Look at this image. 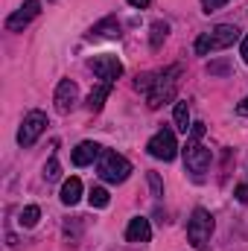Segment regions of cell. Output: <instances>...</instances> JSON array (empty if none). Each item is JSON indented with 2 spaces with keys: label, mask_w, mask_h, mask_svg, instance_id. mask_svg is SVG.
Listing matches in <instances>:
<instances>
[{
  "label": "cell",
  "mask_w": 248,
  "mask_h": 251,
  "mask_svg": "<svg viewBox=\"0 0 248 251\" xmlns=\"http://www.w3.org/2000/svg\"><path fill=\"white\" fill-rule=\"evenodd\" d=\"M181 76V67L175 64V67H167L164 73H158L155 79H152V85H149V91H146V102H149V108H161L164 102H170L173 97H175V91H178V79Z\"/></svg>",
  "instance_id": "cell-1"
},
{
  "label": "cell",
  "mask_w": 248,
  "mask_h": 251,
  "mask_svg": "<svg viewBox=\"0 0 248 251\" xmlns=\"http://www.w3.org/2000/svg\"><path fill=\"white\" fill-rule=\"evenodd\" d=\"M237 38H240V29H237L234 24H219L216 29H210V32H204V35L196 38V53H198V56H210V53H216V50L231 47Z\"/></svg>",
  "instance_id": "cell-2"
},
{
  "label": "cell",
  "mask_w": 248,
  "mask_h": 251,
  "mask_svg": "<svg viewBox=\"0 0 248 251\" xmlns=\"http://www.w3.org/2000/svg\"><path fill=\"white\" fill-rule=\"evenodd\" d=\"M210 237H213V216L204 207H196L190 222H187V240L193 243V249L204 251L207 243H210Z\"/></svg>",
  "instance_id": "cell-3"
},
{
  "label": "cell",
  "mask_w": 248,
  "mask_h": 251,
  "mask_svg": "<svg viewBox=\"0 0 248 251\" xmlns=\"http://www.w3.org/2000/svg\"><path fill=\"white\" fill-rule=\"evenodd\" d=\"M131 176V164L125 161L123 155L117 152H102L99 158V178L108 184H123L125 178Z\"/></svg>",
  "instance_id": "cell-4"
},
{
  "label": "cell",
  "mask_w": 248,
  "mask_h": 251,
  "mask_svg": "<svg viewBox=\"0 0 248 251\" xmlns=\"http://www.w3.org/2000/svg\"><path fill=\"white\" fill-rule=\"evenodd\" d=\"M149 155L158 158V161H173L178 155V143H175V131L173 128H161L149 143H146Z\"/></svg>",
  "instance_id": "cell-5"
},
{
  "label": "cell",
  "mask_w": 248,
  "mask_h": 251,
  "mask_svg": "<svg viewBox=\"0 0 248 251\" xmlns=\"http://www.w3.org/2000/svg\"><path fill=\"white\" fill-rule=\"evenodd\" d=\"M47 128V114L44 111H29L21 123V131H18V143L21 146H32Z\"/></svg>",
  "instance_id": "cell-6"
},
{
  "label": "cell",
  "mask_w": 248,
  "mask_h": 251,
  "mask_svg": "<svg viewBox=\"0 0 248 251\" xmlns=\"http://www.w3.org/2000/svg\"><path fill=\"white\" fill-rule=\"evenodd\" d=\"M184 164H187V170L198 178V176L207 173V167H210V149H204V146H198V143H187Z\"/></svg>",
  "instance_id": "cell-7"
},
{
  "label": "cell",
  "mask_w": 248,
  "mask_h": 251,
  "mask_svg": "<svg viewBox=\"0 0 248 251\" xmlns=\"http://www.w3.org/2000/svg\"><path fill=\"white\" fill-rule=\"evenodd\" d=\"M38 12H41V0H26L18 12H12V15L6 18V29H9V32H21Z\"/></svg>",
  "instance_id": "cell-8"
},
{
  "label": "cell",
  "mask_w": 248,
  "mask_h": 251,
  "mask_svg": "<svg viewBox=\"0 0 248 251\" xmlns=\"http://www.w3.org/2000/svg\"><path fill=\"white\" fill-rule=\"evenodd\" d=\"M91 70L102 82H114V79L123 76V64H120L117 56H97V59H91Z\"/></svg>",
  "instance_id": "cell-9"
},
{
  "label": "cell",
  "mask_w": 248,
  "mask_h": 251,
  "mask_svg": "<svg viewBox=\"0 0 248 251\" xmlns=\"http://www.w3.org/2000/svg\"><path fill=\"white\" fill-rule=\"evenodd\" d=\"M76 100H79V88H76V82L62 79L59 88H56V111H59V114H70V111L76 108Z\"/></svg>",
  "instance_id": "cell-10"
},
{
  "label": "cell",
  "mask_w": 248,
  "mask_h": 251,
  "mask_svg": "<svg viewBox=\"0 0 248 251\" xmlns=\"http://www.w3.org/2000/svg\"><path fill=\"white\" fill-rule=\"evenodd\" d=\"M99 155H102V146L94 143V140H85V143H79V146L73 149V164H76V167H88V164H94Z\"/></svg>",
  "instance_id": "cell-11"
},
{
  "label": "cell",
  "mask_w": 248,
  "mask_h": 251,
  "mask_svg": "<svg viewBox=\"0 0 248 251\" xmlns=\"http://www.w3.org/2000/svg\"><path fill=\"white\" fill-rule=\"evenodd\" d=\"M125 240H128V243H149V240H152V225H149V219H143V216L131 219L128 228H125Z\"/></svg>",
  "instance_id": "cell-12"
},
{
  "label": "cell",
  "mask_w": 248,
  "mask_h": 251,
  "mask_svg": "<svg viewBox=\"0 0 248 251\" xmlns=\"http://www.w3.org/2000/svg\"><path fill=\"white\" fill-rule=\"evenodd\" d=\"M114 35H120L117 18H105V21H99L97 26H91V32H88V38H114Z\"/></svg>",
  "instance_id": "cell-13"
},
{
  "label": "cell",
  "mask_w": 248,
  "mask_h": 251,
  "mask_svg": "<svg viewBox=\"0 0 248 251\" xmlns=\"http://www.w3.org/2000/svg\"><path fill=\"white\" fill-rule=\"evenodd\" d=\"M82 199V181L79 178H67L62 184V201L70 207V204H76Z\"/></svg>",
  "instance_id": "cell-14"
},
{
  "label": "cell",
  "mask_w": 248,
  "mask_h": 251,
  "mask_svg": "<svg viewBox=\"0 0 248 251\" xmlns=\"http://www.w3.org/2000/svg\"><path fill=\"white\" fill-rule=\"evenodd\" d=\"M108 94H111V82H102L99 88H94V91H91V97H88V108H91V111H99V108L105 105Z\"/></svg>",
  "instance_id": "cell-15"
},
{
  "label": "cell",
  "mask_w": 248,
  "mask_h": 251,
  "mask_svg": "<svg viewBox=\"0 0 248 251\" xmlns=\"http://www.w3.org/2000/svg\"><path fill=\"white\" fill-rule=\"evenodd\" d=\"M173 117H175V128H178V131H190V128H193V126H190V108H187V102H178V105H175V114H173Z\"/></svg>",
  "instance_id": "cell-16"
},
{
  "label": "cell",
  "mask_w": 248,
  "mask_h": 251,
  "mask_svg": "<svg viewBox=\"0 0 248 251\" xmlns=\"http://www.w3.org/2000/svg\"><path fill=\"white\" fill-rule=\"evenodd\" d=\"M88 201H91V207H108V190L105 187H91V196H88Z\"/></svg>",
  "instance_id": "cell-17"
},
{
  "label": "cell",
  "mask_w": 248,
  "mask_h": 251,
  "mask_svg": "<svg viewBox=\"0 0 248 251\" xmlns=\"http://www.w3.org/2000/svg\"><path fill=\"white\" fill-rule=\"evenodd\" d=\"M38 219H41V210H38L35 204H29V207H24V210H21V219H18V222H21L24 228H32Z\"/></svg>",
  "instance_id": "cell-18"
},
{
  "label": "cell",
  "mask_w": 248,
  "mask_h": 251,
  "mask_svg": "<svg viewBox=\"0 0 248 251\" xmlns=\"http://www.w3.org/2000/svg\"><path fill=\"white\" fill-rule=\"evenodd\" d=\"M167 32H170V26H167L164 21H158V24H152V50H158V47L164 44V38H167Z\"/></svg>",
  "instance_id": "cell-19"
},
{
  "label": "cell",
  "mask_w": 248,
  "mask_h": 251,
  "mask_svg": "<svg viewBox=\"0 0 248 251\" xmlns=\"http://www.w3.org/2000/svg\"><path fill=\"white\" fill-rule=\"evenodd\" d=\"M59 176H62V167H59V161H56V155H53V158L47 161V167H44V178H47V181H56Z\"/></svg>",
  "instance_id": "cell-20"
},
{
  "label": "cell",
  "mask_w": 248,
  "mask_h": 251,
  "mask_svg": "<svg viewBox=\"0 0 248 251\" xmlns=\"http://www.w3.org/2000/svg\"><path fill=\"white\" fill-rule=\"evenodd\" d=\"M225 3H228V0H201V9H204V12L210 15V12H219V9H222Z\"/></svg>",
  "instance_id": "cell-21"
},
{
  "label": "cell",
  "mask_w": 248,
  "mask_h": 251,
  "mask_svg": "<svg viewBox=\"0 0 248 251\" xmlns=\"http://www.w3.org/2000/svg\"><path fill=\"white\" fill-rule=\"evenodd\" d=\"M149 184H152V196H164V187H161L158 173H149Z\"/></svg>",
  "instance_id": "cell-22"
},
{
  "label": "cell",
  "mask_w": 248,
  "mask_h": 251,
  "mask_svg": "<svg viewBox=\"0 0 248 251\" xmlns=\"http://www.w3.org/2000/svg\"><path fill=\"white\" fill-rule=\"evenodd\" d=\"M237 201L248 204V187H246V184H240V187H237Z\"/></svg>",
  "instance_id": "cell-23"
},
{
  "label": "cell",
  "mask_w": 248,
  "mask_h": 251,
  "mask_svg": "<svg viewBox=\"0 0 248 251\" xmlns=\"http://www.w3.org/2000/svg\"><path fill=\"white\" fill-rule=\"evenodd\" d=\"M240 53H243V62L248 64V35L243 38V47H240Z\"/></svg>",
  "instance_id": "cell-24"
},
{
  "label": "cell",
  "mask_w": 248,
  "mask_h": 251,
  "mask_svg": "<svg viewBox=\"0 0 248 251\" xmlns=\"http://www.w3.org/2000/svg\"><path fill=\"white\" fill-rule=\"evenodd\" d=\"M128 3H131V6H134V9H146V6H149V3H152V0H128Z\"/></svg>",
  "instance_id": "cell-25"
},
{
  "label": "cell",
  "mask_w": 248,
  "mask_h": 251,
  "mask_svg": "<svg viewBox=\"0 0 248 251\" xmlns=\"http://www.w3.org/2000/svg\"><path fill=\"white\" fill-rule=\"evenodd\" d=\"M237 111H240L243 117H248V97L243 100V102H240V105H237Z\"/></svg>",
  "instance_id": "cell-26"
}]
</instances>
